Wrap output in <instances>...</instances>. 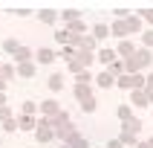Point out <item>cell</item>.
I'll list each match as a JSON object with an SVG mask.
<instances>
[{
	"label": "cell",
	"instance_id": "cell-32",
	"mask_svg": "<svg viewBox=\"0 0 153 148\" xmlns=\"http://www.w3.org/2000/svg\"><path fill=\"white\" fill-rule=\"evenodd\" d=\"M12 73H15L12 67H0V76H3V78H12Z\"/></svg>",
	"mask_w": 153,
	"mask_h": 148
},
{
	"label": "cell",
	"instance_id": "cell-18",
	"mask_svg": "<svg viewBox=\"0 0 153 148\" xmlns=\"http://www.w3.org/2000/svg\"><path fill=\"white\" fill-rule=\"evenodd\" d=\"M81 110H87V113L95 110V99H93V96H90V99H81Z\"/></svg>",
	"mask_w": 153,
	"mask_h": 148
},
{
	"label": "cell",
	"instance_id": "cell-22",
	"mask_svg": "<svg viewBox=\"0 0 153 148\" xmlns=\"http://www.w3.org/2000/svg\"><path fill=\"white\" fill-rule=\"evenodd\" d=\"M55 41H58V44H69V41H72V35L64 29V32H55Z\"/></svg>",
	"mask_w": 153,
	"mask_h": 148
},
{
	"label": "cell",
	"instance_id": "cell-30",
	"mask_svg": "<svg viewBox=\"0 0 153 148\" xmlns=\"http://www.w3.org/2000/svg\"><path fill=\"white\" fill-rule=\"evenodd\" d=\"M113 32H116V35H124V32H127V26H124V23H121V20H119V23L113 26Z\"/></svg>",
	"mask_w": 153,
	"mask_h": 148
},
{
	"label": "cell",
	"instance_id": "cell-19",
	"mask_svg": "<svg viewBox=\"0 0 153 148\" xmlns=\"http://www.w3.org/2000/svg\"><path fill=\"white\" fill-rule=\"evenodd\" d=\"M130 29V32H139V29H142V23H139V17H127V23H124Z\"/></svg>",
	"mask_w": 153,
	"mask_h": 148
},
{
	"label": "cell",
	"instance_id": "cell-2",
	"mask_svg": "<svg viewBox=\"0 0 153 148\" xmlns=\"http://www.w3.org/2000/svg\"><path fill=\"white\" fill-rule=\"evenodd\" d=\"M55 137V131L46 125V122H41V125H35V139L38 142H49V139Z\"/></svg>",
	"mask_w": 153,
	"mask_h": 148
},
{
	"label": "cell",
	"instance_id": "cell-29",
	"mask_svg": "<svg viewBox=\"0 0 153 148\" xmlns=\"http://www.w3.org/2000/svg\"><path fill=\"white\" fill-rule=\"evenodd\" d=\"M69 29H72V32H84V23H81V20H75V23H69ZM72 32H69V35H72Z\"/></svg>",
	"mask_w": 153,
	"mask_h": 148
},
{
	"label": "cell",
	"instance_id": "cell-8",
	"mask_svg": "<svg viewBox=\"0 0 153 148\" xmlns=\"http://www.w3.org/2000/svg\"><path fill=\"white\" fill-rule=\"evenodd\" d=\"M98 61H101V64H107V67H110L113 61H116V50H101V52H98Z\"/></svg>",
	"mask_w": 153,
	"mask_h": 148
},
{
	"label": "cell",
	"instance_id": "cell-13",
	"mask_svg": "<svg viewBox=\"0 0 153 148\" xmlns=\"http://www.w3.org/2000/svg\"><path fill=\"white\" fill-rule=\"evenodd\" d=\"M133 102H136V104H147L150 99H147V93H145V90H133Z\"/></svg>",
	"mask_w": 153,
	"mask_h": 148
},
{
	"label": "cell",
	"instance_id": "cell-26",
	"mask_svg": "<svg viewBox=\"0 0 153 148\" xmlns=\"http://www.w3.org/2000/svg\"><path fill=\"white\" fill-rule=\"evenodd\" d=\"M17 128H35V119L32 116H23V119L17 122Z\"/></svg>",
	"mask_w": 153,
	"mask_h": 148
},
{
	"label": "cell",
	"instance_id": "cell-35",
	"mask_svg": "<svg viewBox=\"0 0 153 148\" xmlns=\"http://www.w3.org/2000/svg\"><path fill=\"white\" fill-rule=\"evenodd\" d=\"M3 90H6V78L0 76V93H3Z\"/></svg>",
	"mask_w": 153,
	"mask_h": 148
},
{
	"label": "cell",
	"instance_id": "cell-4",
	"mask_svg": "<svg viewBox=\"0 0 153 148\" xmlns=\"http://www.w3.org/2000/svg\"><path fill=\"white\" fill-rule=\"evenodd\" d=\"M46 84H49V90H52V93H61V90H64V76H61V73H52Z\"/></svg>",
	"mask_w": 153,
	"mask_h": 148
},
{
	"label": "cell",
	"instance_id": "cell-12",
	"mask_svg": "<svg viewBox=\"0 0 153 148\" xmlns=\"http://www.w3.org/2000/svg\"><path fill=\"white\" fill-rule=\"evenodd\" d=\"M61 17H64L67 23H75L78 17H81V12H78V9H67V12H64V15H61Z\"/></svg>",
	"mask_w": 153,
	"mask_h": 148
},
{
	"label": "cell",
	"instance_id": "cell-28",
	"mask_svg": "<svg viewBox=\"0 0 153 148\" xmlns=\"http://www.w3.org/2000/svg\"><path fill=\"white\" fill-rule=\"evenodd\" d=\"M142 41H145V47L150 50V47H153V29H147V32L142 35Z\"/></svg>",
	"mask_w": 153,
	"mask_h": 148
},
{
	"label": "cell",
	"instance_id": "cell-31",
	"mask_svg": "<svg viewBox=\"0 0 153 148\" xmlns=\"http://www.w3.org/2000/svg\"><path fill=\"white\" fill-rule=\"evenodd\" d=\"M142 17H145L147 23H153V9H142Z\"/></svg>",
	"mask_w": 153,
	"mask_h": 148
},
{
	"label": "cell",
	"instance_id": "cell-6",
	"mask_svg": "<svg viewBox=\"0 0 153 148\" xmlns=\"http://www.w3.org/2000/svg\"><path fill=\"white\" fill-rule=\"evenodd\" d=\"M17 76L32 78V76H35V64H32V61H23V64H17Z\"/></svg>",
	"mask_w": 153,
	"mask_h": 148
},
{
	"label": "cell",
	"instance_id": "cell-23",
	"mask_svg": "<svg viewBox=\"0 0 153 148\" xmlns=\"http://www.w3.org/2000/svg\"><path fill=\"white\" fill-rule=\"evenodd\" d=\"M20 110H23V116H32V113L38 110V104H35V102H23V107H20Z\"/></svg>",
	"mask_w": 153,
	"mask_h": 148
},
{
	"label": "cell",
	"instance_id": "cell-5",
	"mask_svg": "<svg viewBox=\"0 0 153 148\" xmlns=\"http://www.w3.org/2000/svg\"><path fill=\"white\" fill-rule=\"evenodd\" d=\"M133 61H136V67H139V70L147 67V64H150V50H139V52H133Z\"/></svg>",
	"mask_w": 153,
	"mask_h": 148
},
{
	"label": "cell",
	"instance_id": "cell-3",
	"mask_svg": "<svg viewBox=\"0 0 153 148\" xmlns=\"http://www.w3.org/2000/svg\"><path fill=\"white\" fill-rule=\"evenodd\" d=\"M41 110L46 113V116H58V113H61V104L55 102V99H46V102H41Z\"/></svg>",
	"mask_w": 153,
	"mask_h": 148
},
{
	"label": "cell",
	"instance_id": "cell-34",
	"mask_svg": "<svg viewBox=\"0 0 153 148\" xmlns=\"http://www.w3.org/2000/svg\"><path fill=\"white\" fill-rule=\"evenodd\" d=\"M107 148H121V142H116V139H113V142H107Z\"/></svg>",
	"mask_w": 153,
	"mask_h": 148
},
{
	"label": "cell",
	"instance_id": "cell-7",
	"mask_svg": "<svg viewBox=\"0 0 153 148\" xmlns=\"http://www.w3.org/2000/svg\"><path fill=\"white\" fill-rule=\"evenodd\" d=\"M38 17H41L43 23H55V20H58V15H55V12H52V9H41V12H38Z\"/></svg>",
	"mask_w": 153,
	"mask_h": 148
},
{
	"label": "cell",
	"instance_id": "cell-21",
	"mask_svg": "<svg viewBox=\"0 0 153 148\" xmlns=\"http://www.w3.org/2000/svg\"><path fill=\"white\" fill-rule=\"evenodd\" d=\"M119 52H121V55H133V44H130V41H121L119 44Z\"/></svg>",
	"mask_w": 153,
	"mask_h": 148
},
{
	"label": "cell",
	"instance_id": "cell-38",
	"mask_svg": "<svg viewBox=\"0 0 153 148\" xmlns=\"http://www.w3.org/2000/svg\"><path fill=\"white\" fill-rule=\"evenodd\" d=\"M139 148H147V145H139Z\"/></svg>",
	"mask_w": 153,
	"mask_h": 148
},
{
	"label": "cell",
	"instance_id": "cell-9",
	"mask_svg": "<svg viewBox=\"0 0 153 148\" xmlns=\"http://www.w3.org/2000/svg\"><path fill=\"white\" fill-rule=\"evenodd\" d=\"M95 84H98V87H113V84H116V78H113L110 73H101V76L95 78Z\"/></svg>",
	"mask_w": 153,
	"mask_h": 148
},
{
	"label": "cell",
	"instance_id": "cell-1",
	"mask_svg": "<svg viewBox=\"0 0 153 148\" xmlns=\"http://www.w3.org/2000/svg\"><path fill=\"white\" fill-rule=\"evenodd\" d=\"M142 131V122L139 119H127L124 128H121V142L124 145H136V134Z\"/></svg>",
	"mask_w": 153,
	"mask_h": 148
},
{
	"label": "cell",
	"instance_id": "cell-15",
	"mask_svg": "<svg viewBox=\"0 0 153 148\" xmlns=\"http://www.w3.org/2000/svg\"><path fill=\"white\" fill-rule=\"evenodd\" d=\"M29 55H32V52L26 50V47H20V50L15 52V58H17V64H23V61H29Z\"/></svg>",
	"mask_w": 153,
	"mask_h": 148
},
{
	"label": "cell",
	"instance_id": "cell-14",
	"mask_svg": "<svg viewBox=\"0 0 153 148\" xmlns=\"http://www.w3.org/2000/svg\"><path fill=\"white\" fill-rule=\"evenodd\" d=\"M69 148H90V142H87V139H81V137L75 134V137L69 139Z\"/></svg>",
	"mask_w": 153,
	"mask_h": 148
},
{
	"label": "cell",
	"instance_id": "cell-17",
	"mask_svg": "<svg viewBox=\"0 0 153 148\" xmlns=\"http://www.w3.org/2000/svg\"><path fill=\"white\" fill-rule=\"evenodd\" d=\"M75 76H78V84H90V81H93L90 70H81V73H75Z\"/></svg>",
	"mask_w": 153,
	"mask_h": 148
},
{
	"label": "cell",
	"instance_id": "cell-27",
	"mask_svg": "<svg viewBox=\"0 0 153 148\" xmlns=\"http://www.w3.org/2000/svg\"><path fill=\"white\" fill-rule=\"evenodd\" d=\"M130 110H133L130 104H121V107H119V116H121L124 122H127V119H130Z\"/></svg>",
	"mask_w": 153,
	"mask_h": 148
},
{
	"label": "cell",
	"instance_id": "cell-33",
	"mask_svg": "<svg viewBox=\"0 0 153 148\" xmlns=\"http://www.w3.org/2000/svg\"><path fill=\"white\" fill-rule=\"evenodd\" d=\"M0 119H6V122H9V107H0Z\"/></svg>",
	"mask_w": 153,
	"mask_h": 148
},
{
	"label": "cell",
	"instance_id": "cell-10",
	"mask_svg": "<svg viewBox=\"0 0 153 148\" xmlns=\"http://www.w3.org/2000/svg\"><path fill=\"white\" fill-rule=\"evenodd\" d=\"M35 55H38V61H41V64H49V61H55V52H52V50H38Z\"/></svg>",
	"mask_w": 153,
	"mask_h": 148
},
{
	"label": "cell",
	"instance_id": "cell-36",
	"mask_svg": "<svg viewBox=\"0 0 153 148\" xmlns=\"http://www.w3.org/2000/svg\"><path fill=\"white\" fill-rule=\"evenodd\" d=\"M0 107H6V96L0 93Z\"/></svg>",
	"mask_w": 153,
	"mask_h": 148
},
{
	"label": "cell",
	"instance_id": "cell-16",
	"mask_svg": "<svg viewBox=\"0 0 153 148\" xmlns=\"http://www.w3.org/2000/svg\"><path fill=\"white\" fill-rule=\"evenodd\" d=\"M119 87H121V90H133V76H121L119 78Z\"/></svg>",
	"mask_w": 153,
	"mask_h": 148
},
{
	"label": "cell",
	"instance_id": "cell-25",
	"mask_svg": "<svg viewBox=\"0 0 153 148\" xmlns=\"http://www.w3.org/2000/svg\"><path fill=\"white\" fill-rule=\"evenodd\" d=\"M121 70H124V64H121V61H113V64H110V70H107V73H110V76L116 78V73H121Z\"/></svg>",
	"mask_w": 153,
	"mask_h": 148
},
{
	"label": "cell",
	"instance_id": "cell-11",
	"mask_svg": "<svg viewBox=\"0 0 153 148\" xmlns=\"http://www.w3.org/2000/svg\"><path fill=\"white\" fill-rule=\"evenodd\" d=\"M75 96H78V102H81V99H90V84H75Z\"/></svg>",
	"mask_w": 153,
	"mask_h": 148
},
{
	"label": "cell",
	"instance_id": "cell-20",
	"mask_svg": "<svg viewBox=\"0 0 153 148\" xmlns=\"http://www.w3.org/2000/svg\"><path fill=\"white\" fill-rule=\"evenodd\" d=\"M3 47H6V52H12V55H15V52H17V50H20V44H17V41H15V38H9V41H6V44H3Z\"/></svg>",
	"mask_w": 153,
	"mask_h": 148
},
{
	"label": "cell",
	"instance_id": "cell-24",
	"mask_svg": "<svg viewBox=\"0 0 153 148\" xmlns=\"http://www.w3.org/2000/svg\"><path fill=\"white\" fill-rule=\"evenodd\" d=\"M93 32H95V38H107V35H110V29H107L104 23H98V26L93 29Z\"/></svg>",
	"mask_w": 153,
	"mask_h": 148
},
{
	"label": "cell",
	"instance_id": "cell-37",
	"mask_svg": "<svg viewBox=\"0 0 153 148\" xmlns=\"http://www.w3.org/2000/svg\"><path fill=\"white\" fill-rule=\"evenodd\" d=\"M150 148H153V139H150Z\"/></svg>",
	"mask_w": 153,
	"mask_h": 148
}]
</instances>
